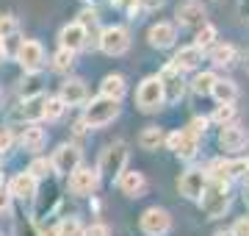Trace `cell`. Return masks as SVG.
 Listing matches in <instances>:
<instances>
[{"label": "cell", "mask_w": 249, "mask_h": 236, "mask_svg": "<svg viewBox=\"0 0 249 236\" xmlns=\"http://www.w3.org/2000/svg\"><path fill=\"white\" fill-rule=\"evenodd\" d=\"M22 145H25V150H39V147L45 145V131L36 125H28L22 131Z\"/></svg>", "instance_id": "cell-23"}, {"label": "cell", "mask_w": 249, "mask_h": 236, "mask_svg": "<svg viewBox=\"0 0 249 236\" xmlns=\"http://www.w3.org/2000/svg\"><path fill=\"white\" fill-rule=\"evenodd\" d=\"M158 81H160V86H163V100H169V103L180 100V95H183V78H180V73L172 64L163 67V73L158 75Z\"/></svg>", "instance_id": "cell-11"}, {"label": "cell", "mask_w": 249, "mask_h": 236, "mask_svg": "<svg viewBox=\"0 0 249 236\" xmlns=\"http://www.w3.org/2000/svg\"><path fill=\"white\" fill-rule=\"evenodd\" d=\"M247 164H249V161H247Z\"/></svg>", "instance_id": "cell-50"}, {"label": "cell", "mask_w": 249, "mask_h": 236, "mask_svg": "<svg viewBox=\"0 0 249 236\" xmlns=\"http://www.w3.org/2000/svg\"><path fill=\"white\" fill-rule=\"evenodd\" d=\"M119 114V103L116 100H108V98H97L91 100L86 106V114H83V125H91V128H103L108 125L111 119Z\"/></svg>", "instance_id": "cell-3"}, {"label": "cell", "mask_w": 249, "mask_h": 236, "mask_svg": "<svg viewBox=\"0 0 249 236\" xmlns=\"http://www.w3.org/2000/svg\"><path fill=\"white\" fill-rule=\"evenodd\" d=\"M211 95L219 100V106H224V103H232V100H235L238 89H235V83H232V81H219V78H216V83H213V89H211Z\"/></svg>", "instance_id": "cell-21"}, {"label": "cell", "mask_w": 249, "mask_h": 236, "mask_svg": "<svg viewBox=\"0 0 249 236\" xmlns=\"http://www.w3.org/2000/svg\"><path fill=\"white\" fill-rule=\"evenodd\" d=\"M180 139H183V131H175V134H169V137H166V145H169V150H178Z\"/></svg>", "instance_id": "cell-41"}, {"label": "cell", "mask_w": 249, "mask_h": 236, "mask_svg": "<svg viewBox=\"0 0 249 236\" xmlns=\"http://www.w3.org/2000/svg\"><path fill=\"white\" fill-rule=\"evenodd\" d=\"M211 59H213V64H219V67H227V64H232V59H235V47L232 45H216Z\"/></svg>", "instance_id": "cell-27"}, {"label": "cell", "mask_w": 249, "mask_h": 236, "mask_svg": "<svg viewBox=\"0 0 249 236\" xmlns=\"http://www.w3.org/2000/svg\"><path fill=\"white\" fill-rule=\"evenodd\" d=\"M230 234H232V236H249V217L238 219V222H235V228H232Z\"/></svg>", "instance_id": "cell-38"}, {"label": "cell", "mask_w": 249, "mask_h": 236, "mask_svg": "<svg viewBox=\"0 0 249 236\" xmlns=\"http://www.w3.org/2000/svg\"><path fill=\"white\" fill-rule=\"evenodd\" d=\"M97 186H100V173L97 170H83V167H78V170L70 175V189H72V195H78V197L94 195Z\"/></svg>", "instance_id": "cell-6"}, {"label": "cell", "mask_w": 249, "mask_h": 236, "mask_svg": "<svg viewBox=\"0 0 249 236\" xmlns=\"http://www.w3.org/2000/svg\"><path fill=\"white\" fill-rule=\"evenodd\" d=\"M147 39H150V45H152V47L163 50V47H172V45H175V39H178V31H175V25H172V22H158V25H152V28H150Z\"/></svg>", "instance_id": "cell-13"}, {"label": "cell", "mask_w": 249, "mask_h": 236, "mask_svg": "<svg viewBox=\"0 0 249 236\" xmlns=\"http://www.w3.org/2000/svg\"><path fill=\"white\" fill-rule=\"evenodd\" d=\"M50 170H53V167H50V161H47V158H36V161L31 164V167H28V175L39 181V178H45V175L50 173Z\"/></svg>", "instance_id": "cell-33"}, {"label": "cell", "mask_w": 249, "mask_h": 236, "mask_svg": "<svg viewBox=\"0 0 249 236\" xmlns=\"http://www.w3.org/2000/svg\"><path fill=\"white\" fill-rule=\"evenodd\" d=\"M0 103H3V89H0Z\"/></svg>", "instance_id": "cell-48"}, {"label": "cell", "mask_w": 249, "mask_h": 236, "mask_svg": "<svg viewBox=\"0 0 249 236\" xmlns=\"http://www.w3.org/2000/svg\"><path fill=\"white\" fill-rule=\"evenodd\" d=\"M144 186H147V181H144L142 173H127V170H124V173L119 175V189H122L127 197H142Z\"/></svg>", "instance_id": "cell-19"}, {"label": "cell", "mask_w": 249, "mask_h": 236, "mask_svg": "<svg viewBox=\"0 0 249 236\" xmlns=\"http://www.w3.org/2000/svg\"><path fill=\"white\" fill-rule=\"evenodd\" d=\"M124 89H127V86H124L122 75H106L103 83H100V98H108V100H116V103H119V100L124 98Z\"/></svg>", "instance_id": "cell-18"}, {"label": "cell", "mask_w": 249, "mask_h": 236, "mask_svg": "<svg viewBox=\"0 0 249 236\" xmlns=\"http://www.w3.org/2000/svg\"><path fill=\"white\" fill-rule=\"evenodd\" d=\"M45 95H34V98H25V106H22V114L25 119H39L45 117Z\"/></svg>", "instance_id": "cell-22"}, {"label": "cell", "mask_w": 249, "mask_h": 236, "mask_svg": "<svg viewBox=\"0 0 249 236\" xmlns=\"http://www.w3.org/2000/svg\"><path fill=\"white\" fill-rule=\"evenodd\" d=\"M205 128H208V119H205V117H196V119H191V125H188L186 134H191V137H199V134H205Z\"/></svg>", "instance_id": "cell-36"}, {"label": "cell", "mask_w": 249, "mask_h": 236, "mask_svg": "<svg viewBox=\"0 0 249 236\" xmlns=\"http://www.w3.org/2000/svg\"><path fill=\"white\" fill-rule=\"evenodd\" d=\"M172 228V217L166 209H147L142 214V231L147 236H163L169 234Z\"/></svg>", "instance_id": "cell-7"}, {"label": "cell", "mask_w": 249, "mask_h": 236, "mask_svg": "<svg viewBox=\"0 0 249 236\" xmlns=\"http://www.w3.org/2000/svg\"><path fill=\"white\" fill-rule=\"evenodd\" d=\"M224 150H241V147L247 145V134L241 131V128H232V125H224L222 128V137H219Z\"/></svg>", "instance_id": "cell-20"}, {"label": "cell", "mask_w": 249, "mask_h": 236, "mask_svg": "<svg viewBox=\"0 0 249 236\" xmlns=\"http://www.w3.org/2000/svg\"><path fill=\"white\" fill-rule=\"evenodd\" d=\"M249 170L247 161H227V178H241Z\"/></svg>", "instance_id": "cell-35"}, {"label": "cell", "mask_w": 249, "mask_h": 236, "mask_svg": "<svg viewBox=\"0 0 249 236\" xmlns=\"http://www.w3.org/2000/svg\"><path fill=\"white\" fill-rule=\"evenodd\" d=\"M55 234H58V236H83V225H80L78 217H67V219L58 222Z\"/></svg>", "instance_id": "cell-26"}, {"label": "cell", "mask_w": 249, "mask_h": 236, "mask_svg": "<svg viewBox=\"0 0 249 236\" xmlns=\"http://www.w3.org/2000/svg\"><path fill=\"white\" fill-rule=\"evenodd\" d=\"M178 22L180 25H188V28H196L205 22V9L199 0H186V3H180L178 6Z\"/></svg>", "instance_id": "cell-12"}, {"label": "cell", "mask_w": 249, "mask_h": 236, "mask_svg": "<svg viewBox=\"0 0 249 236\" xmlns=\"http://www.w3.org/2000/svg\"><path fill=\"white\" fill-rule=\"evenodd\" d=\"M17 61L22 64L25 73H39L42 64H45V50H42L39 42L28 39V42H22V45L17 47Z\"/></svg>", "instance_id": "cell-8"}, {"label": "cell", "mask_w": 249, "mask_h": 236, "mask_svg": "<svg viewBox=\"0 0 249 236\" xmlns=\"http://www.w3.org/2000/svg\"><path fill=\"white\" fill-rule=\"evenodd\" d=\"M199 61H202V50L191 45V47H180L178 56H175V61H172V67L178 73H183V70H194Z\"/></svg>", "instance_id": "cell-17"}, {"label": "cell", "mask_w": 249, "mask_h": 236, "mask_svg": "<svg viewBox=\"0 0 249 236\" xmlns=\"http://www.w3.org/2000/svg\"><path fill=\"white\" fill-rule=\"evenodd\" d=\"M11 209V195L9 189H0V214H6Z\"/></svg>", "instance_id": "cell-39"}, {"label": "cell", "mask_w": 249, "mask_h": 236, "mask_svg": "<svg viewBox=\"0 0 249 236\" xmlns=\"http://www.w3.org/2000/svg\"><path fill=\"white\" fill-rule=\"evenodd\" d=\"M9 147H11V134L9 131H0V153L9 150Z\"/></svg>", "instance_id": "cell-42"}, {"label": "cell", "mask_w": 249, "mask_h": 236, "mask_svg": "<svg viewBox=\"0 0 249 236\" xmlns=\"http://www.w3.org/2000/svg\"><path fill=\"white\" fill-rule=\"evenodd\" d=\"M196 150H199V137H191V134L183 131V139H180V145H178L175 153H178L180 158H194Z\"/></svg>", "instance_id": "cell-24"}, {"label": "cell", "mask_w": 249, "mask_h": 236, "mask_svg": "<svg viewBox=\"0 0 249 236\" xmlns=\"http://www.w3.org/2000/svg\"><path fill=\"white\" fill-rule=\"evenodd\" d=\"M199 203H202V211L208 214L211 219L222 217L224 211H227V206H230V195H227V186L224 183H216L211 181L208 186H205L202 197H199Z\"/></svg>", "instance_id": "cell-2"}, {"label": "cell", "mask_w": 249, "mask_h": 236, "mask_svg": "<svg viewBox=\"0 0 249 236\" xmlns=\"http://www.w3.org/2000/svg\"><path fill=\"white\" fill-rule=\"evenodd\" d=\"M247 70H249V59H247Z\"/></svg>", "instance_id": "cell-49"}, {"label": "cell", "mask_w": 249, "mask_h": 236, "mask_svg": "<svg viewBox=\"0 0 249 236\" xmlns=\"http://www.w3.org/2000/svg\"><path fill=\"white\" fill-rule=\"evenodd\" d=\"M213 236H232L230 231H219V234H213Z\"/></svg>", "instance_id": "cell-47"}, {"label": "cell", "mask_w": 249, "mask_h": 236, "mask_svg": "<svg viewBox=\"0 0 249 236\" xmlns=\"http://www.w3.org/2000/svg\"><path fill=\"white\" fill-rule=\"evenodd\" d=\"M39 236H58V234H55V231H42Z\"/></svg>", "instance_id": "cell-45"}, {"label": "cell", "mask_w": 249, "mask_h": 236, "mask_svg": "<svg viewBox=\"0 0 249 236\" xmlns=\"http://www.w3.org/2000/svg\"><path fill=\"white\" fill-rule=\"evenodd\" d=\"M53 67L58 70V73H67V70H72L75 67V53L72 50H58V53L53 56Z\"/></svg>", "instance_id": "cell-28"}, {"label": "cell", "mask_w": 249, "mask_h": 236, "mask_svg": "<svg viewBox=\"0 0 249 236\" xmlns=\"http://www.w3.org/2000/svg\"><path fill=\"white\" fill-rule=\"evenodd\" d=\"M100 50L108 56H122L127 47H130V37H127V31L122 25H111L106 28L103 34H100Z\"/></svg>", "instance_id": "cell-5"}, {"label": "cell", "mask_w": 249, "mask_h": 236, "mask_svg": "<svg viewBox=\"0 0 249 236\" xmlns=\"http://www.w3.org/2000/svg\"><path fill=\"white\" fill-rule=\"evenodd\" d=\"M213 83H216V75L213 73H199L194 78V92H196V95H211Z\"/></svg>", "instance_id": "cell-29"}, {"label": "cell", "mask_w": 249, "mask_h": 236, "mask_svg": "<svg viewBox=\"0 0 249 236\" xmlns=\"http://www.w3.org/2000/svg\"><path fill=\"white\" fill-rule=\"evenodd\" d=\"M166 0H139V9H147V11H155V9H160Z\"/></svg>", "instance_id": "cell-40"}, {"label": "cell", "mask_w": 249, "mask_h": 236, "mask_svg": "<svg viewBox=\"0 0 249 236\" xmlns=\"http://www.w3.org/2000/svg\"><path fill=\"white\" fill-rule=\"evenodd\" d=\"M61 103L64 106H80L83 100H86V83L80 81V78H70V81L61 83Z\"/></svg>", "instance_id": "cell-14"}, {"label": "cell", "mask_w": 249, "mask_h": 236, "mask_svg": "<svg viewBox=\"0 0 249 236\" xmlns=\"http://www.w3.org/2000/svg\"><path fill=\"white\" fill-rule=\"evenodd\" d=\"M9 195L11 197H19V200H34L36 197V178H31L28 173L14 175L11 186H9Z\"/></svg>", "instance_id": "cell-15"}, {"label": "cell", "mask_w": 249, "mask_h": 236, "mask_svg": "<svg viewBox=\"0 0 249 236\" xmlns=\"http://www.w3.org/2000/svg\"><path fill=\"white\" fill-rule=\"evenodd\" d=\"M178 186H180V195H186L188 200H199L205 186H208V173H202V170H188V173L180 178Z\"/></svg>", "instance_id": "cell-10"}, {"label": "cell", "mask_w": 249, "mask_h": 236, "mask_svg": "<svg viewBox=\"0 0 249 236\" xmlns=\"http://www.w3.org/2000/svg\"><path fill=\"white\" fill-rule=\"evenodd\" d=\"M3 56H6V47H3V42H0V61H3Z\"/></svg>", "instance_id": "cell-46"}, {"label": "cell", "mask_w": 249, "mask_h": 236, "mask_svg": "<svg viewBox=\"0 0 249 236\" xmlns=\"http://www.w3.org/2000/svg\"><path fill=\"white\" fill-rule=\"evenodd\" d=\"M50 167H53L58 175H72L80 167V150L75 145H61L58 150H55Z\"/></svg>", "instance_id": "cell-9"}, {"label": "cell", "mask_w": 249, "mask_h": 236, "mask_svg": "<svg viewBox=\"0 0 249 236\" xmlns=\"http://www.w3.org/2000/svg\"><path fill=\"white\" fill-rule=\"evenodd\" d=\"M136 103L142 111H158L163 103V86L158 78H144L139 92H136Z\"/></svg>", "instance_id": "cell-4"}, {"label": "cell", "mask_w": 249, "mask_h": 236, "mask_svg": "<svg viewBox=\"0 0 249 236\" xmlns=\"http://www.w3.org/2000/svg\"><path fill=\"white\" fill-rule=\"evenodd\" d=\"M213 39H216V28H213V25H202V31L196 34V45H194V47L205 50V47L213 45Z\"/></svg>", "instance_id": "cell-31"}, {"label": "cell", "mask_w": 249, "mask_h": 236, "mask_svg": "<svg viewBox=\"0 0 249 236\" xmlns=\"http://www.w3.org/2000/svg\"><path fill=\"white\" fill-rule=\"evenodd\" d=\"M83 236H111V231H108V225H103V222H94L91 228L83 231Z\"/></svg>", "instance_id": "cell-37"}, {"label": "cell", "mask_w": 249, "mask_h": 236, "mask_svg": "<svg viewBox=\"0 0 249 236\" xmlns=\"http://www.w3.org/2000/svg\"><path fill=\"white\" fill-rule=\"evenodd\" d=\"M238 11H241V17H244V20H249V0H241Z\"/></svg>", "instance_id": "cell-44"}, {"label": "cell", "mask_w": 249, "mask_h": 236, "mask_svg": "<svg viewBox=\"0 0 249 236\" xmlns=\"http://www.w3.org/2000/svg\"><path fill=\"white\" fill-rule=\"evenodd\" d=\"M116 3H119V6H124L130 14H136V6H139V0H116Z\"/></svg>", "instance_id": "cell-43"}, {"label": "cell", "mask_w": 249, "mask_h": 236, "mask_svg": "<svg viewBox=\"0 0 249 236\" xmlns=\"http://www.w3.org/2000/svg\"><path fill=\"white\" fill-rule=\"evenodd\" d=\"M124 164H127V145L124 142H114V145H108L100 156V167L97 173L100 175H108L111 181H119V175L124 173Z\"/></svg>", "instance_id": "cell-1"}, {"label": "cell", "mask_w": 249, "mask_h": 236, "mask_svg": "<svg viewBox=\"0 0 249 236\" xmlns=\"http://www.w3.org/2000/svg\"><path fill=\"white\" fill-rule=\"evenodd\" d=\"M86 39H89V34H86V28L80 25V22H72V25H67L61 31V47L64 50H72V53L86 45Z\"/></svg>", "instance_id": "cell-16"}, {"label": "cell", "mask_w": 249, "mask_h": 236, "mask_svg": "<svg viewBox=\"0 0 249 236\" xmlns=\"http://www.w3.org/2000/svg\"><path fill=\"white\" fill-rule=\"evenodd\" d=\"M213 119L219 122V125H230L232 119H235V109H232V103H224V106H219V109L213 111Z\"/></svg>", "instance_id": "cell-32"}, {"label": "cell", "mask_w": 249, "mask_h": 236, "mask_svg": "<svg viewBox=\"0 0 249 236\" xmlns=\"http://www.w3.org/2000/svg\"><path fill=\"white\" fill-rule=\"evenodd\" d=\"M64 109H67V106L61 103V98H47L45 100V117L47 119H58L64 114Z\"/></svg>", "instance_id": "cell-30"}, {"label": "cell", "mask_w": 249, "mask_h": 236, "mask_svg": "<svg viewBox=\"0 0 249 236\" xmlns=\"http://www.w3.org/2000/svg\"><path fill=\"white\" fill-rule=\"evenodd\" d=\"M163 142V134H160V128H144L142 137H139V145L144 150H155V147Z\"/></svg>", "instance_id": "cell-25"}, {"label": "cell", "mask_w": 249, "mask_h": 236, "mask_svg": "<svg viewBox=\"0 0 249 236\" xmlns=\"http://www.w3.org/2000/svg\"><path fill=\"white\" fill-rule=\"evenodd\" d=\"M17 34V20L14 17H0V39H9Z\"/></svg>", "instance_id": "cell-34"}]
</instances>
